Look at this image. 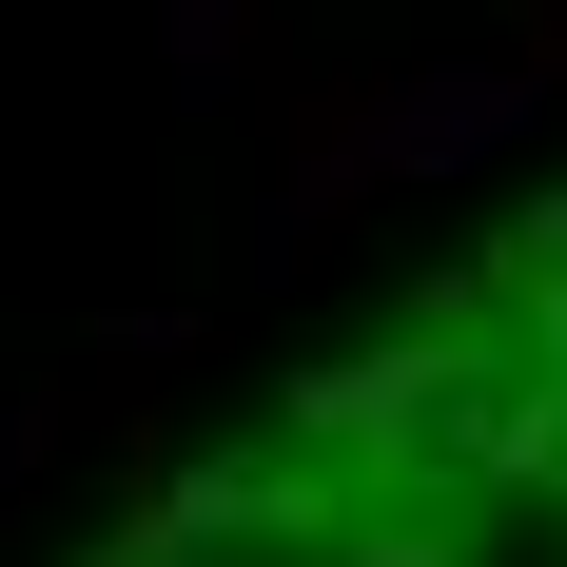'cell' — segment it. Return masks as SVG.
Returning a JSON list of instances; mask_svg holds the SVG:
<instances>
[{
  "label": "cell",
  "mask_w": 567,
  "mask_h": 567,
  "mask_svg": "<svg viewBox=\"0 0 567 567\" xmlns=\"http://www.w3.org/2000/svg\"><path fill=\"white\" fill-rule=\"evenodd\" d=\"M99 567H567V196L293 372Z\"/></svg>",
  "instance_id": "obj_1"
}]
</instances>
